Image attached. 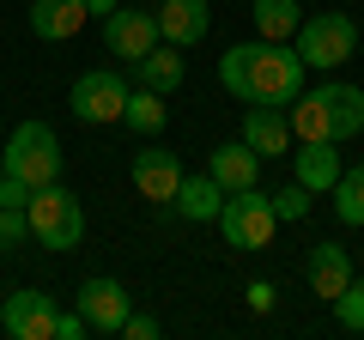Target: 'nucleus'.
Returning a JSON list of instances; mask_svg holds the SVG:
<instances>
[{
  "mask_svg": "<svg viewBox=\"0 0 364 340\" xmlns=\"http://www.w3.org/2000/svg\"><path fill=\"white\" fill-rule=\"evenodd\" d=\"M219 85L243 104H291L304 92V55L273 37L237 43V49L219 55Z\"/></svg>",
  "mask_w": 364,
  "mask_h": 340,
  "instance_id": "f257e3e1",
  "label": "nucleus"
},
{
  "mask_svg": "<svg viewBox=\"0 0 364 340\" xmlns=\"http://www.w3.org/2000/svg\"><path fill=\"white\" fill-rule=\"evenodd\" d=\"M286 122H291V140H334L340 146L352 134H364V92L340 85V79H322V85L291 97Z\"/></svg>",
  "mask_w": 364,
  "mask_h": 340,
  "instance_id": "f03ea898",
  "label": "nucleus"
},
{
  "mask_svg": "<svg viewBox=\"0 0 364 340\" xmlns=\"http://www.w3.org/2000/svg\"><path fill=\"white\" fill-rule=\"evenodd\" d=\"M25 219H31V237H37L43 249H79L85 243V207H79V195L61 188V183L31 188Z\"/></svg>",
  "mask_w": 364,
  "mask_h": 340,
  "instance_id": "7ed1b4c3",
  "label": "nucleus"
},
{
  "mask_svg": "<svg viewBox=\"0 0 364 340\" xmlns=\"http://www.w3.org/2000/svg\"><path fill=\"white\" fill-rule=\"evenodd\" d=\"M0 170L18 176V183L43 188V183H61V140H55L49 122H18L6 152H0Z\"/></svg>",
  "mask_w": 364,
  "mask_h": 340,
  "instance_id": "20e7f679",
  "label": "nucleus"
},
{
  "mask_svg": "<svg viewBox=\"0 0 364 340\" xmlns=\"http://www.w3.org/2000/svg\"><path fill=\"white\" fill-rule=\"evenodd\" d=\"M213 225L225 231L231 249H267L273 231H279V213H273V195H261V188H237V195H225V207H219Z\"/></svg>",
  "mask_w": 364,
  "mask_h": 340,
  "instance_id": "39448f33",
  "label": "nucleus"
},
{
  "mask_svg": "<svg viewBox=\"0 0 364 340\" xmlns=\"http://www.w3.org/2000/svg\"><path fill=\"white\" fill-rule=\"evenodd\" d=\"M291 49L304 55V67H346L352 55H358V25H352L346 13H316L298 25V37H291Z\"/></svg>",
  "mask_w": 364,
  "mask_h": 340,
  "instance_id": "423d86ee",
  "label": "nucleus"
},
{
  "mask_svg": "<svg viewBox=\"0 0 364 340\" xmlns=\"http://www.w3.org/2000/svg\"><path fill=\"white\" fill-rule=\"evenodd\" d=\"M67 110H73L79 122H122V110H128V79L109 73V67L79 73L73 92H67Z\"/></svg>",
  "mask_w": 364,
  "mask_h": 340,
  "instance_id": "0eeeda50",
  "label": "nucleus"
},
{
  "mask_svg": "<svg viewBox=\"0 0 364 340\" xmlns=\"http://www.w3.org/2000/svg\"><path fill=\"white\" fill-rule=\"evenodd\" d=\"M128 310H134V298H128V286H122V280L97 274V280H85V286H79V316H85L91 334H122Z\"/></svg>",
  "mask_w": 364,
  "mask_h": 340,
  "instance_id": "6e6552de",
  "label": "nucleus"
},
{
  "mask_svg": "<svg viewBox=\"0 0 364 340\" xmlns=\"http://www.w3.org/2000/svg\"><path fill=\"white\" fill-rule=\"evenodd\" d=\"M104 43L109 55H122V61H140V55H152L158 43V13H134V6H116V13L104 18Z\"/></svg>",
  "mask_w": 364,
  "mask_h": 340,
  "instance_id": "1a4fd4ad",
  "label": "nucleus"
},
{
  "mask_svg": "<svg viewBox=\"0 0 364 340\" xmlns=\"http://www.w3.org/2000/svg\"><path fill=\"white\" fill-rule=\"evenodd\" d=\"M0 328L13 340H55V298L49 292H13L6 310H0Z\"/></svg>",
  "mask_w": 364,
  "mask_h": 340,
  "instance_id": "9d476101",
  "label": "nucleus"
},
{
  "mask_svg": "<svg viewBox=\"0 0 364 340\" xmlns=\"http://www.w3.org/2000/svg\"><path fill=\"white\" fill-rule=\"evenodd\" d=\"M207 176L225 188V195H237V188H255V176H261V152L249 140H225V146H213L207 152Z\"/></svg>",
  "mask_w": 364,
  "mask_h": 340,
  "instance_id": "9b49d317",
  "label": "nucleus"
},
{
  "mask_svg": "<svg viewBox=\"0 0 364 340\" xmlns=\"http://www.w3.org/2000/svg\"><path fill=\"white\" fill-rule=\"evenodd\" d=\"M304 280H310V292H316V298H328V304H334L340 292L352 286V255H346V243H310Z\"/></svg>",
  "mask_w": 364,
  "mask_h": 340,
  "instance_id": "f8f14e48",
  "label": "nucleus"
},
{
  "mask_svg": "<svg viewBox=\"0 0 364 340\" xmlns=\"http://www.w3.org/2000/svg\"><path fill=\"white\" fill-rule=\"evenodd\" d=\"M207 31H213L207 0H164V6H158V37L176 43V49H195Z\"/></svg>",
  "mask_w": 364,
  "mask_h": 340,
  "instance_id": "ddd939ff",
  "label": "nucleus"
},
{
  "mask_svg": "<svg viewBox=\"0 0 364 340\" xmlns=\"http://www.w3.org/2000/svg\"><path fill=\"white\" fill-rule=\"evenodd\" d=\"M134 188H140L146 201H176V188H182V164H176V152H164V146H152V152H134Z\"/></svg>",
  "mask_w": 364,
  "mask_h": 340,
  "instance_id": "4468645a",
  "label": "nucleus"
},
{
  "mask_svg": "<svg viewBox=\"0 0 364 340\" xmlns=\"http://www.w3.org/2000/svg\"><path fill=\"white\" fill-rule=\"evenodd\" d=\"M243 140L255 146L261 158L291 152V122H286V110H279V104H249V110H243Z\"/></svg>",
  "mask_w": 364,
  "mask_h": 340,
  "instance_id": "2eb2a0df",
  "label": "nucleus"
},
{
  "mask_svg": "<svg viewBox=\"0 0 364 340\" xmlns=\"http://www.w3.org/2000/svg\"><path fill=\"white\" fill-rule=\"evenodd\" d=\"M291 158H298V183L310 188V195H328V188L340 183V170H346L340 152H334V140H298Z\"/></svg>",
  "mask_w": 364,
  "mask_h": 340,
  "instance_id": "dca6fc26",
  "label": "nucleus"
},
{
  "mask_svg": "<svg viewBox=\"0 0 364 340\" xmlns=\"http://www.w3.org/2000/svg\"><path fill=\"white\" fill-rule=\"evenodd\" d=\"M85 0H31V31L43 43H67L73 31H85Z\"/></svg>",
  "mask_w": 364,
  "mask_h": 340,
  "instance_id": "f3484780",
  "label": "nucleus"
},
{
  "mask_svg": "<svg viewBox=\"0 0 364 340\" xmlns=\"http://www.w3.org/2000/svg\"><path fill=\"white\" fill-rule=\"evenodd\" d=\"M182 73H188V61H182V49L176 43H158L152 55H140V61H134V79H140L146 92H182Z\"/></svg>",
  "mask_w": 364,
  "mask_h": 340,
  "instance_id": "a211bd4d",
  "label": "nucleus"
},
{
  "mask_svg": "<svg viewBox=\"0 0 364 340\" xmlns=\"http://www.w3.org/2000/svg\"><path fill=\"white\" fill-rule=\"evenodd\" d=\"M176 207H182V219L207 225V219H219V207H225V188L213 183V176H182V188H176Z\"/></svg>",
  "mask_w": 364,
  "mask_h": 340,
  "instance_id": "6ab92c4d",
  "label": "nucleus"
},
{
  "mask_svg": "<svg viewBox=\"0 0 364 340\" xmlns=\"http://www.w3.org/2000/svg\"><path fill=\"white\" fill-rule=\"evenodd\" d=\"M298 25H304L298 0H255V31H261V37L291 43V37H298Z\"/></svg>",
  "mask_w": 364,
  "mask_h": 340,
  "instance_id": "aec40b11",
  "label": "nucleus"
},
{
  "mask_svg": "<svg viewBox=\"0 0 364 340\" xmlns=\"http://www.w3.org/2000/svg\"><path fill=\"white\" fill-rule=\"evenodd\" d=\"M122 122H128L134 134H164V122H170V110H164V92H128V110H122Z\"/></svg>",
  "mask_w": 364,
  "mask_h": 340,
  "instance_id": "412c9836",
  "label": "nucleus"
},
{
  "mask_svg": "<svg viewBox=\"0 0 364 340\" xmlns=\"http://www.w3.org/2000/svg\"><path fill=\"white\" fill-rule=\"evenodd\" d=\"M328 195H334V213H340V225H364V164L340 170V183L328 188Z\"/></svg>",
  "mask_w": 364,
  "mask_h": 340,
  "instance_id": "4be33fe9",
  "label": "nucleus"
},
{
  "mask_svg": "<svg viewBox=\"0 0 364 340\" xmlns=\"http://www.w3.org/2000/svg\"><path fill=\"white\" fill-rule=\"evenodd\" d=\"M334 322L346 328V334H364V280H352V286L334 298Z\"/></svg>",
  "mask_w": 364,
  "mask_h": 340,
  "instance_id": "5701e85b",
  "label": "nucleus"
},
{
  "mask_svg": "<svg viewBox=\"0 0 364 340\" xmlns=\"http://www.w3.org/2000/svg\"><path fill=\"white\" fill-rule=\"evenodd\" d=\"M273 213H279V219H304V213H310V188H304V183H286L279 195H273Z\"/></svg>",
  "mask_w": 364,
  "mask_h": 340,
  "instance_id": "b1692460",
  "label": "nucleus"
},
{
  "mask_svg": "<svg viewBox=\"0 0 364 340\" xmlns=\"http://www.w3.org/2000/svg\"><path fill=\"white\" fill-rule=\"evenodd\" d=\"M25 237H31V219H25V207H0V249L25 243Z\"/></svg>",
  "mask_w": 364,
  "mask_h": 340,
  "instance_id": "393cba45",
  "label": "nucleus"
},
{
  "mask_svg": "<svg viewBox=\"0 0 364 340\" xmlns=\"http://www.w3.org/2000/svg\"><path fill=\"white\" fill-rule=\"evenodd\" d=\"M122 334H128V340H158L164 328H158V316H134V310H128V322H122Z\"/></svg>",
  "mask_w": 364,
  "mask_h": 340,
  "instance_id": "a878e982",
  "label": "nucleus"
},
{
  "mask_svg": "<svg viewBox=\"0 0 364 340\" xmlns=\"http://www.w3.org/2000/svg\"><path fill=\"white\" fill-rule=\"evenodd\" d=\"M25 201H31V183H18V176L0 170V207H25Z\"/></svg>",
  "mask_w": 364,
  "mask_h": 340,
  "instance_id": "bb28decb",
  "label": "nucleus"
},
{
  "mask_svg": "<svg viewBox=\"0 0 364 340\" xmlns=\"http://www.w3.org/2000/svg\"><path fill=\"white\" fill-rule=\"evenodd\" d=\"M79 334H85V316H61V310H55V340H79Z\"/></svg>",
  "mask_w": 364,
  "mask_h": 340,
  "instance_id": "cd10ccee",
  "label": "nucleus"
},
{
  "mask_svg": "<svg viewBox=\"0 0 364 340\" xmlns=\"http://www.w3.org/2000/svg\"><path fill=\"white\" fill-rule=\"evenodd\" d=\"M249 310H273V286H267V280L249 286Z\"/></svg>",
  "mask_w": 364,
  "mask_h": 340,
  "instance_id": "c85d7f7f",
  "label": "nucleus"
},
{
  "mask_svg": "<svg viewBox=\"0 0 364 340\" xmlns=\"http://www.w3.org/2000/svg\"><path fill=\"white\" fill-rule=\"evenodd\" d=\"M85 13L91 18H109V13H116V0H85Z\"/></svg>",
  "mask_w": 364,
  "mask_h": 340,
  "instance_id": "c756f323",
  "label": "nucleus"
}]
</instances>
